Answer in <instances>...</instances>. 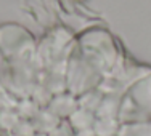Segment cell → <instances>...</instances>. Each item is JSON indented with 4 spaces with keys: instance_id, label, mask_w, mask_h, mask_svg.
<instances>
[{
    "instance_id": "cell-1",
    "label": "cell",
    "mask_w": 151,
    "mask_h": 136,
    "mask_svg": "<svg viewBox=\"0 0 151 136\" xmlns=\"http://www.w3.org/2000/svg\"><path fill=\"white\" fill-rule=\"evenodd\" d=\"M74 2H85V0H74Z\"/></svg>"
}]
</instances>
